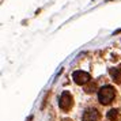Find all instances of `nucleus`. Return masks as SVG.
Instances as JSON below:
<instances>
[{
    "label": "nucleus",
    "mask_w": 121,
    "mask_h": 121,
    "mask_svg": "<svg viewBox=\"0 0 121 121\" xmlns=\"http://www.w3.org/2000/svg\"><path fill=\"white\" fill-rule=\"evenodd\" d=\"M109 73H110V76L113 78V80H116L117 83H121V65L110 68Z\"/></svg>",
    "instance_id": "39448f33"
},
{
    "label": "nucleus",
    "mask_w": 121,
    "mask_h": 121,
    "mask_svg": "<svg viewBox=\"0 0 121 121\" xmlns=\"http://www.w3.org/2000/svg\"><path fill=\"white\" fill-rule=\"evenodd\" d=\"M59 105L63 110H69L73 105V101H72V95L68 91H64L61 94L60 97V101H59Z\"/></svg>",
    "instance_id": "7ed1b4c3"
},
{
    "label": "nucleus",
    "mask_w": 121,
    "mask_h": 121,
    "mask_svg": "<svg viewBox=\"0 0 121 121\" xmlns=\"http://www.w3.org/2000/svg\"><path fill=\"white\" fill-rule=\"evenodd\" d=\"M116 97V91L112 86H104L98 90V101L102 105H109Z\"/></svg>",
    "instance_id": "f257e3e1"
},
{
    "label": "nucleus",
    "mask_w": 121,
    "mask_h": 121,
    "mask_svg": "<svg viewBox=\"0 0 121 121\" xmlns=\"http://www.w3.org/2000/svg\"><path fill=\"white\" fill-rule=\"evenodd\" d=\"M106 116H108V118H109L110 121H116L117 118H118V110L117 109H110Z\"/></svg>",
    "instance_id": "423d86ee"
},
{
    "label": "nucleus",
    "mask_w": 121,
    "mask_h": 121,
    "mask_svg": "<svg viewBox=\"0 0 121 121\" xmlns=\"http://www.w3.org/2000/svg\"><path fill=\"white\" fill-rule=\"evenodd\" d=\"M72 79L79 86H86V84L90 83L91 76H90V73H87V72H84V71H75L73 75H72Z\"/></svg>",
    "instance_id": "f03ea898"
},
{
    "label": "nucleus",
    "mask_w": 121,
    "mask_h": 121,
    "mask_svg": "<svg viewBox=\"0 0 121 121\" xmlns=\"http://www.w3.org/2000/svg\"><path fill=\"white\" fill-rule=\"evenodd\" d=\"M95 88H97V84L95 83H88V86H86L84 91L87 94H91V93H95Z\"/></svg>",
    "instance_id": "0eeeda50"
},
{
    "label": "nucleus",
    "mask_w": 121,
    "mask_h": 121,
    "mask_svg": "<svg viewBox=\"0 0 121 121\" xmlns=\"http://www.w3.org/2000/svg\"><path fill=\"white\" fill-rule=\"evenodd\" d=\"M83 121H99V112L94 108L87 109L83 113Z\"/></svg>",
    "instance_id": "20e7f679"
}]
</instances>
